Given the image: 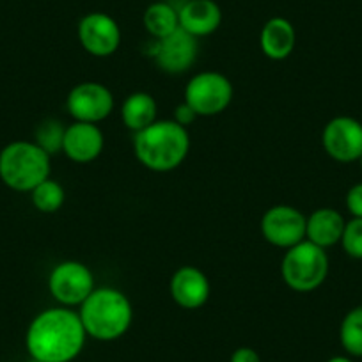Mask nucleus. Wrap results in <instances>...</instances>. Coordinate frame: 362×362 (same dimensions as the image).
Masks as SVG:
<instances>
[{
  "mask_svg": "<svg viewBox=\"0 0 362 362\" xmlns=\"http://www.w3.org/2000/svg\"><path fill=\"white\" fill-rule=\"evenodd\" d=\"M86 339L78 313L59 305L45 309L30 322L25 348L34 362H71L83 350Z\"/></svg>",
  "mask_w": 362,
  "mask_h": 362,
  "instance_id": "nucleus-1",
  "label": "nucleus"
},
{
  "mask_svg": "<svg viewBox=\"0 0 362 362\" xmlns=\"http://www.w3.org/2000/svg\"><path fill=\"white\" fill-rule=\"evenodd\" d=\"M134 151L139 162L155 173H169L185 162L190 151V135L174 119L158 121L137 132Z\"/></svg>",
  "mask_w": 362,
  "mask_h": 362,
  "instance_id": "nucleus-2",
  "label": "nucleus"
},
{
  "mask_svg": "<svg viewBox=\"0 0 362 362\" xmlns=\"http://www.w3.org/2000/svg\"><path fill=\"white\" fill-rule=\"evenodd\" d=\"M78 315L87 337L114 341L128 332L134 320V309L123 291L116 288H95L82 302Z\"/></svg>",
  "mask_w": 362,
  "mask_h": 362,
  "instance_id": "nucleus-3",
  "label": "nucleus"
},
{
  "mask_svg": "<svg viewBox=\"0 0 362 362\" xmlns=\"http://www.w3.org/2000/svg\"><path fill=\"white\" fill-rule=\"evenodd\" d=\"M50 158L36 142H11L0 151V180L15 192H33L50 177Z\"/></svg>",
  "mask_w": 362,
  "mask_h": 362,
  "instance_id": "nucleus-4",
  "label": "nucleus"
},
{
  "mask_svg": "<svg viewBox=\"0 0 362 362\" xmlns=\"http://www.w3.org/2000/svg\"><path fill=\"white\" fill-rule=\"evenodd\" d=\"M330 261L325 249L309 240L286 249L281 263L284 283L298 293H309L322 286L329 276Z\"/></svg>",
  "mask_w": 362,
  "mask_h": 362,
  "instance_id": "nucleus-5",
  "label": "nucleus"
},
{
  "mask_svg": "<svg viewBox=\"0 0 362 362\" xmlns=\"http://www.w3.org/2000/svg\"><path fill=\"white\" fill-rule=\"evenodd\" d=\"M233 83L218 71H203L189 80L185 87V103L197 117H211L224 112L233 100Z\"/></svg>",
  "mask_w": 362,
  "mask_h": 362,
  "instance_id": "nucleus-6",
  "label": "nucleus"
},
{
  "mask_svg": "<svg viewBox=\"0 0 362 362\" xmlns=\"http://www.w3.org/2000/svg\"><path fill=\"white\" fill-rule=\"evenodd\" d=\"M95 288L93 272L80 261H62L55 264L48 276L50 295L64 308H80Z\"/></svg>",
  "mask_w": 362,
  "mask_h": 362,
  "instance_id": "nucleus-7",
  "label": "nucleus"
},
{
  "mask_svg": "<svg viewBox=\"0 0 362 362\" xmlns=\"http://www.w3.org/2000/svg\"><path fill=\"white\" fill-rule=\"evenodd\" d=\"M66 107L75 121L98 124L112 114L114 95L100 82H80L69 90Z\"/></svg>",
  "mask_w": 362,
  "mask_h": 362,
  "instance_id": "nucleus-8",
  "label": "nucleus"
},
{
  "mask_svg": "<svg viewBox=\"0 0 362 362\" xmlns=\"http://www.w3.org/2000/svg\"><path fill=\"white\" fill-rule=\"evenodd\" d=\"M308 217L298 208L290 204H277L264 211L261 218V235L270 245L290 249L305 240Z\"/></svg>",
  "mask_w": 362,
  "mask_h": 362,
  "instance_id": "nucleus-9",
  "label": "nucleus"
},
{
  "mask_svg": "<svg viewBox=\"0 0 362 362\" xmlns=\"http://www.w3.org/2000/svg\"><path fill=\"white\" fill-rule=\"evenodd\" d=\"M322 144L336 162H358L362 156V123L350 116L334 117L323 128Z\"/></svg>",
  "mask_w": 362,
  "mask_h": 362,
  "instance_id": "nucleus-10",
  "label": "nucleus"
},
{
  "mask_svg": "<svg viewBox=\"0 0 362 362\" xmlns=\"http://www.w3.org/2000/svg\"><path fill=\"white\" fill-rule=\"evenodd\" d=\"M78 41L93 57H110L121 45V29L107 13H89L78 23Z\"/></svg>",
  "mask_w": 362,
  "mask_h": 362,
  "instance_id": "nucleus-11",
  "label": "nucleus"
},
{
  "mask_svg": "<svg viewBox=\"0 0 362 362\" xmlns=\"http://www.w3.org/2000/svg\"><path fill=\"white\" fill-rule=\"evenodd\" d=\"M197 52H199L197 37L180 27L163 40H156L153 57L162 71L180 75L192 68L197 59Z\"/></svg>",
  "mask_w": 362,
  "mask_h": 362,
  "instance_id": "nucleus-12",
  "label": "nucleus"
},
{
  "mask_svg": "<svg viewBox=\"0 0 362 362\" xmlns=\"http://www.w3.org/2000/svg\"><path fill=\"white\" fill-rule=\"evenodd\" d=\"M105 146V137L98 124L73 121L66 127L62 153L75 163H89L98 158Z\"/></svg>",
  "mask_w": 362,
  "mask_h": 362,
  "instance_id": "nucleus-13",
  "label": "nucleus"
},
{
  "mask_svg": "<svg viewBox=\"0 0 362 362\" xmlns=\"http://www.w3.org/2000/svg\"><path fill=\"white\" fill-rule=\"evenodd\" d=\"M211 286L204 272L196 267H181L170 279V295L183 309H199L208 302Z\"/></svg>",
  "mask_w": 362,
  "mask_h": 362,
  "instance_id": "nucleus-14",
  "label": "nucleus"
},
{
  "mask_svg": "<svg viewBox=\"0 0 362 362\" xmlns=\"http://www.w3.org/2000/svg\"><path fill=\"white\" fill-rule=\"evenodd\" d=\"M180 27L194 37L214 34L222 23V11L215 0H189L177 11Z\"/></svg>",
  "mask_w": 362,
  "mask_h": 362,
  "instance_id": "nucleus-15",
  "label": "nucleus"
},
{
  "mask_svg": "<svg viewBox=\"0 0 362 362\" xmlns=\"http://www.w3.org/2000/svg\"><path fill=\"white\" fill-rule=\"evenodd\" d=\"M297 45V33L290 20L274 16L263 25L259 34L261 52L272 61H284L290 57Z\"/></svg>",
  "mask_w": 362,
  "mask_h": 362,
  "instance_id": "nucleus-16",
  "label": "nucleus"
},
{
  "mask_svg": "<svg viewBox=\"0 0 362 362\" xmlns=\"http://www.w3.org/2000/svg\"><path fill=\"white\" fill-rule=\"evenodd\" d=\"M343 215L334 208H318L308 217L305 224V240L313 242L322 249L337 245L344 231Z\"/></svg>",
  "mask_w": 362,
  "mask_h": 362,
  "instance_id": "nucleus-17",
  "label": "nucleus"
},
{
  "mask_svg": "<svg viewBox=\"0 0 362 362\" xmlns=\"http://www.w3.org/2000/svg\"><path fill=\"white\" fill-rule=\"evenodd\" d=\"M156 110H158L156 100L149 93L137 90L124 100L123 107H121V119H123L124 127L137 134L155 123Z\"/></svg>",
  "mask_w": 362,
  "mask_h": 362,
  "instance_id": "nucleus-18",
  "label": "nucleus"
},
{
  "mask_svg": "<svg viewBox=\"0 0 362 362\" xmlns=\"http://www.w3.org/2000/svg\"><path fill=\"white\" fill-rule=\"evenodd\" d=\"M144 27L155 40H163L180 29L177 11L167 2H155L144 11Z\"/></svg>",
  "mask_w": 362,
  "mask_h": 362,
  "instance_id": "nucleus-19",
  "label": "nucleus"
},
{
  "mask_svg": "<svg viewBox=\"0 0 362 362\" xmlns=\"http://www.w3.org/2000/svg\"><path fill=\"white\" fill-rule=\"evenodd\" d=\"M339 341L350 357H362V305L350 309L339 325Z\"/></svg>",
  "mask_w": 362,
  "mask_h": 362,
  "instance_id": "nucleus-20",
  "label": "nucleus"
},
{
  "mask_svg": "<svg viewBox=\"0 0 362 362\" xmlns=\"http://www.w3.org/2000/svg\"><path fill=\"white\" fill-rule=\"evenodd\" d=\"M30 201H33V206L41 214H55L61 210L66 201L64 187L59 181L48 177L30 192Z\"/></svg>",
  "mask_w": 362,
  "mask_h": 362,
  "instance_id": "nucleus-21",
  "label": "nucleus"
},
{
  "mask_svg": "<svg viewBox=\"0 0 362 362\" xmlns=\"http://www.w3.org/2000/svg\"><path fill=\"white\" fill-rule=\"evenodd\" d=\"M66 127L57 119H48L41 123L36 130V144L43 148L48 155H57L62 153V144H64Z\"/></svg>",
  "mask_w": 362,
  "mask_h": 362,
  "instance_id": "nucleus-22",
  "label": "nucleus"
},
{
  "mask_svg": "<svg viewBox=\"0 0 362 362\" xmlns=\"http://www.w3.org/2000/svg\"><path fill=\"white\" fill-rule=\"evenodd\" d=\"M341 247L354 259H362V218L351 217L344 224Z\"/></svg>",
  "mask_w": 362,
  "mask_h": 362,
  "instance_id": "nucleus-23",
  "label": "nucleus"
},
{
  "mask_svg": "<svg viewBox=\"0 0 362 362\" xmlns=\"http://www.w3.org/2000/svg\"><path fill=\"white\" fill-rule=\"evenodd\" d=\"M344 204H346V210L350 211L351 217L362 218V181L350 187L346 197H344Z\"/></svg>",
  "mask_w": 362,
  "mask_h": 362,
  "instance_id": "nucleus-24",
  "label": "nucleus"
},
{
  "mask_svg": "<svg viewBox=\"0 0 362 362\" xmlns=\"http://www.w3.org/2000/svg\"><path fill=\"white\" fill-rule=\"evenodd\" d=\"M196 119H197V114L194 112V110L190 109L185 102L181 103L180 107H176V112H174V121H176L177 124H181V127L187 128L189 124H192Z\"/></svg>",
  "mask_w": 362,
  "mask_h": 362,
  "instance_id": "nucleus-25",
  "label": "nucleus"
},
{
  "mask_svg": "<svg viewBox=\"0 0 362 362\" xmlns=\"http://www.w3.org/2000/svg\"><path fill=\"white\" fill-rule=\"evenodd\" d=\"M229 362H261V357L254 348L242 346V348H236V350L233 351Z\"/></svg>",
  "mask_w": 362,
  "mask_h": 362,
  "instance_id": "nucleus-26",
  "label": "nucleus"
},
{
  "mask_svg": "<svg viewBox=\"0 0 362 362\" xmlns=\"http://www.w3.org/2000/svg\"><path fill=\"white\" fill-rule=\"evenodd\" d=\"M327 362H354V358L350 355H336V357H330Z\"/></svg>",
  "mask_w": 362,
  "mask_h": 362,
  "instance_id": "nucleus-27",
  "label": "nucleus"
},
{
  "mask_svg": "<svg viewBox=\"0 0 362 362\" xmlns=\"http://www.w3.org/2000/svg\"><path fill=\"white\" fill-rule=\"evenodd\" d=\"M358 163H361V167H362V156H361V158H358Z\"/></svg>",
  "mask_w": 362,
  "mask_h": 362,
  "instance_id": "nucleus-28",
  "label": "nucleus"
},
{
  "mask_svg": "<svg viewBox=\"0 0 362 362\" xmlns=\"http://www.w3.org/2000/svg\"><path fill=\"white\" fill-rule=\"evenodd\" d=\"M183 2H189V0H183Z\"/></svg>",
  "mask_w": 362,
  "mask_h": 362,
  "instance_id": "nucleus-29",
  "label": "nucleus"
},
{
  "mask_svg": "<svg viewBox=\"0 0 362 362\" xmlns=\"http://www.w3.org/2000/svg\"><path fill=\"white\" fill-rule=\"evenodd\" d=\"M361 305H362V304H361Z\"/></svg>",
  "mask_w": 362,
  "mask_h": 362,
  "instance_id": "nucleus-30",
  "label": "nucleus"
}]
</instances>
